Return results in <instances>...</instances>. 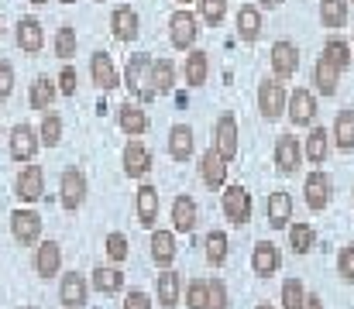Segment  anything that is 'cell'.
I'll return each instance as SVG.
<instances>
[{"label": "cell", "instance_id": "obj_34", "mask_svg": "<svg viewBox=\"0 0 354 309\" xmlns=\"http://www.w3.org/2000/svg\"><path fill=\"white\" fill-rule=\"evenodd\" d=\"M303 155H306L313 165H324V162H327V155H330V134H327L324 127H313V131L306 134Z\"/></svg>", "mask_w": 354, "mask_h": 309}, {"label": "cell", "instance_id": "obj_42", "mask_svg": "<svg viewBox=\"0 0 354 309\" xmlns=\"http://www.w3.org/2000/svg\"><path fill=\"white\" fill-rule=\"evenodd\" d=\"M55 55H59L62 62H69V59L76 55V28H73V24H62V28L55 31Z\"/></svg>", "mask_w": 354, "mask_h": 309}, {"label": "cell", "instance_id": "obj_17", "mask_svg": "<svg viewBox=\"0 0 354 309\" xmlns=\"http://www.w3.org/2000/svg\"><path fill=\"white\" fill-rule=\"evenodd\" d=\"M151 165H155L151 151H148L138 138H131V141L124 144V172H127L131 179H145V176L151 172Z\"/></svg>", "mask_w": 354, "mask_h": 309}, {"label": "cell", "instance_id": "obj_24", "mask_svg": "<svg viewBox=\"0 0 354 309\" xmlns=\"http://www.w3.org/2000/svg\"><path fill=\"white\" fill-rule=\"evenodd\" d=\"M179 247H176V234L172 230H162V227H151V261L158 268H172Z\"/></svg>", "mask_w": 354, "mask_h": 309}, {"label": "cell", "instance_id": "obj_41", "mask_svg": "<svg viewBox=\"0 0 354 309\" xmlns=\"http://www.w3.org/2000/svg\"><path fill=\"white\" fill-rule=\"evenodd\" d=\"M324 59L334 62V66L344 73V69H351V45H348L344 38H327V45H324Z\"/></svg>", "mask_w": 354, "mask_h": 309}, {"label": "cell", "instance_id": "obj_21", "mask_svg": "<svg viewBox=\"0 0 354 309\" xmlns=\"http://www.w3.org/2000/svg\"><path fill=\"white\" fill-rule=\"evenodd\" d=\"M90 76H93V83H97L104 93H111V90L120 86V73L107 52H93V59H90Z\"/></svg>", "mask_w": 354, "mask_h": 309}, {"label": "cell", "instance_id": "obj_48", "mask_svg": "<svg viewBox=\"0 0 354 309\" xmlns=\"http://www.w3.org/2000/svg\"><path fill=\"white\" fill-rule=\"evenodd\" d=\"M337 275H341L344 282H351L354 285V241L351 244H344V247L337 251Z\"/></svg>", "mask_w": 354, "mask_h": 309}, {"label": "cell", "instance_id": "obj_8", "mask_svg": "<svg viewBox=\"0 0 354 309\" xmlns=\"http://www.w3.org/2000/svg\"><path fill=\"white\" fill-rule=\"evenodd\" d=\"M59 303L62 309H80L90 303V279L80 272H66L59 279Z\"/></svg>", "mask_w": 354, "mask_h": 309}, {"label": "cell", "instance_id": "obj_54", "mask_svg": "<svg viewBox=\"0 0 354 309\" xmlns=\"http://www.w3.org/2000/svg\"><path fill=\"white\" fill-rule=\"evenodd\" d=\"M254 309H275V306H268V303H258V306H254Z\"/></svg>", "mask_w": 354, "mask_h": 309}, {"label": "cell", "instance_id": "obj_2", "mask_svg": "<svg viewBox=\"0 0 354 309\" xmlns=\"http://www.w3.org/2000/svg\"><path fill=\"white\" fill-rule=\"evenodd\" d=\"M196 35H200V17L193 10H186V7L172 10V17H169V41H172V48L189 52L196 45Z\"/></svg>", "mask_w": 354, "mask_h": 309}, {"label": "cell", "instance_id": "obj_22", "mask_svg": "<svg viewBox=\"0 0 354 309\" xmlns=\"http://www.w3.org/2000/svg\"><path fill=\"white\" fill-rule=\"evenodd\" d=\"M118 124L127 138H141L148 131V113H145V106L138 100H127L118 106Z\"/></svg>", "mask_w": 354, "mask_h": 309}, {"label": "cell", "instance_id": "obj_58", "mask_svg": "<svg viewBox=\"0 0 354 309\" xmlns=\"http://www.w3.org/2000/svg\"><path fill=\"white\" fill-rule=\"evenodd\" d=\"M21 309H38V306H21Z\"/></svg>", "mask_w": 354, "mask_h": 309}, {"label": "cell", "instance_id": "obj_37", "mask_svg": "<svg viewBox=\"0 0 354 309\" xmlns=\"http://www.w3.org/2000/svg\"><path fill=\"white\" fill-rule=\"evenodd\" d=\"M286 230H289V244L296 254H310L317 247V230L310 223H289Z\"/></svg>", "mask_w": 354, "mask_h": 309}, {"label": "cell", "instance_id": "obj_36", "mask_svg": "<svg viewBox=\"0 0 354 309\" xmlns=\"http://www.w3.org/2000/svg\"><path fill=\"white\" fill-rule=\"evenodd\" d=\"M203 247H207L203 254H207V261H210L214 268H221V265L227 261V254H231V241H227V234H224V230H210Z\"/></svg>", "mask_w": 354, "mask_h": 309}, {"label": "cell", "instance_id": "obj_20", "mask_svg": "<svg viewBox=\"0 0 354 309\" xmlns=\"http://www.w3.org/2000/svg\"><path fill=\"white\" fill-rule=\"evenodd\" d=\"M35 272H38V279H55L62 272V247L55 241H38V247H35Z\"/></svg>", "mask_w": 354, "mask_h": 309}, {"label": "cell", "instance_id": "obj_51", "mask_svg": "<svg viewBox=\"0 0 354 309\" xmlns=\"http://www.w3.org/2000/svg\"><path fill=\"white\" fill-rule=\"evenodd\" d=\"M124 309H151V296L141 292V289H131L127 299H124Z\"/></svg>", "mask_w": 354, "mask_h": 309}, {"label": "cell", "instance_id": "obj_60", "mask_svg": "<svg viewBox=\"0 0 354 309\" xmlns=\"http://www.w3.org/2000/svg\"><path fill=\"white\" fill-rule=\"evenodd\" d=\"M0 134H3V127H0Z\"/></svg>", "mask_w": 354, "mask_h": 309}, {"label": "cell", "instance_id": "obj_57", "mask_svg": "<svg viewBox=\"0 0 354 309\" xmlns=\"http://www.w3.org/2000/svg\"><path fill=\"white\" fill-rule=\"evenodd\" d=\"M0 35H3V21H0Z\"/></svg>", "mask_w": 354, "mask_h": 309}, {"label": "cell", "instance_id": "obj_4", "mask_svg": "<svg viewBox=\"0 0 354 309\" xmlns=\"http://www.w3.org/2000/svg\"><path fill=\"white\" fill-rule=\"evenodd\" d=\"M241 131H237V117L234 113H221L217 124H214V148L224 162H234L237 151H241Z\"/></svg>", "mask_w": 354, "mask_h": 309}, {"label": "cell", "instance_id": "obj_49", "mask_svg": "<svg viewBox=\"0 0 354 309\" xmlns=\"http://www.w3.org/2000/svg\"><path fill=\"white\" fill-rule=\"evenodd\" d=\"M76 86H80V76H76V69L66 62L62 73H59V79H55V90H59L62 97H76Z\"/></svg>", "mask_w": 354, "mask_h": 309}, {"label": "cell", "instance_id": "obj_11", "mask_svg": "<svg viewBox=\"0 0 354 309\" xmlns=\"http://www.w3.org/2000/svg\"><path fill=\"white\" fill-rule=\"evenodd\" d=\"M258 110L265 120H279L286 113V86L279 79H261L258 83Z\"/></svg>", "mask_w": 354, "mask_h": 309}, {"label": "cell", "instance_id": "obj_1", "mask_svg": "<svg viewBox=\"0 0 354 309\" xmlns=\"http://www.w3.org/2000/svg\"><path fill=\"white\" fill-rule=\"evenodd\" d=\"M148 69H151V55H148V52H134V55L127 59V66H124V79H120V86H127V93L138 97L141 106L155 100V93L148 90Z\"/></svg>", "mask_w": 354, "mask_h": 309}, {"label": "cell", "instance_id": "obj_35", "mask_svg": "<svg viewBox=\"0 0 354 309\" xmlns=\"http://www.w3.org/2000/svg\"><path fill=\"white\" fill-rule=\"evenodd\" d=\"M59 97V90H55V83L48 79V76H38L35 83H31V90H28V103L35 106V110H52V103Z\"/></svg>", "mask_w": 354, "mask_h": 309}, {"label": "cell", "instance_id": "obj_18", "mask_svg": "<svg viewBox=\"0 0 354 309\" xmlns=\"http://www.w3.org/2000/svg\"><path fill=\"white\" fill-rule=\"evenodd\" d=\"M227 165H231V162H224V158L217 155V148L210 144V148L200 155V179H203L210 189H224V186H227Z\"/></svg>", "mask_w": 354, "mask_h": 309}, {"label": "cell", "instance_id": "obj_43", "mask_svg": "<svg viewBox=\"0 0 354 309\" xmlns=\"http://www.w3.org/2000/svg\"><path fill=\"white\" fill-rule=\"evenodd\" d=\"M306 299V285L299 279H286L282 282V309H299Z\"/></svg>", "mask_w": 354, "mask_h": 309}, {"label": "cell", "instance_id": "obj_13", "mask_svg": "<svg viewBox=\"0 0 354 309\" xmlns=\"http://www.w3.org/2000/svg\"><path fill=\"white\" fill-rule=\"evenodd\" d=\"M272 73H275V79H292L296 73H299V48L292 45V41H286V38H279L275 45H272Z\"/></svg>", "mask_w": 354, "mask_h": 309}, {"label": "cell", "instance_id": "obj_6", "mask_svg": "<svg viewBox=\"0 0 354 309\" xmlns=\"http://www.w3.org/2000/svg\"><path fill=\"white\" fill-rule=\"evenodd\" d=\"M10 237L21 247H31L41 241V213L38 209H14L10 213Z\"/></svg>", "mask_w": 354, "mask_h": 309}, {"label": "cell", "instance_id": "obj_62", "mask_svg": "<svg viewBox=\"0 0 354 309\" xmlns=\"http://www.w3.org/2000/svg\"><path fill=\"white\" fill-rule=\"evenodd\" d=\"M351 3H354V0H351Z\"/></svg>", "mask_w": 354, "mask_h": 309}, {"label": "cell", "instance_id": "obj_63", "mask_svg": "<svg viewBox=\"0 0 354 309\" xmlns=\"http://www.w3.org/2000/svg\"><path fill=\"white\" fill-rule=\"evenodd\" d=\"M351 196H354V193H351Z\"/></svg>", "mask_w": 354, "mask_h": 309}, {"label": "cell", "instance_id": "obj_25", "mask_svg": "<svg viewBox=\"0 0 354 309\" xmlns=\"http://www.w3.org/2000/svg\"><path fill=\"white\" fill-rule=\"evenodd\" d=\"M134 209H138V223L151 230V227L158 223V209H162V200H158V189L145 182V186L138 189V196H134Z\"/></svg>", "mask_w": 354, "mask_h": 309}, {"label": "cell", "instance_id": "obj_50", "mask_svg": "<svg viewBox=\"0 0 354 309\" xmlns=\"http://www.w3.org/2000/svg\"><path fill=\"white\" fill-rule=\"evenodd\" d=\"M10 93H14V66L0 59V103L10 100Z\"/></svg>", "mask_w": 354, "mask_h": 309}, {"label": "cell", "instance_id": "obj_16", "mask_svg": "<svg viewBox=\"0 0 354 309\" xmlns=\"http://www.w3.org/2000/svg\"><path fill=\"white\" fill-rule=\"evenodd\" d=\"M279 268H282V251L272 241H258L254 251H251V272L258 279H272Z\"/></svg>", "mask_w": 354, "mask_h": 309}, {"label": "cell", "instance_id": "obj_3", "mask_svg": "<svg viewBox=\"0 0 354 309\" xmlns=\"http://www.w3.org/2000/svg\"><path fill=\"white\" fill-rule=\"evenodd\" d=\"M86 193H90V182H86V176H83V169H66L62 176H59V203L66 213H76L80 206L86 203Z\"/></svg>", "mask_w": 354, "mask_h": 309}, {"label": "cell", "instance_id": "obj_52", "mask_svg": "<svg viewBox=\"0 0 354 309\" xmlns=\"http://www.w3.org/2000/svg\"><path fill=\"white\" fill-rule=\"evenodd\" d=\"M299 309H324V299H320L317 292H306V299H303V306Z\"/></svg>", "mask_w": 354, "mask_h": 309}, {"label": "cell", "instance_id": "obj_9", "mask_svg": "<svg viewBox=\"0 0 354 309\" xmlns=\"http://www.w3.org/2000/svg\"><path fill=\"white\" fill-rule=\"evenodd\" d=\"M286 113H289V120H292L296 127H313V120H317V97H313L310 90L296 86V90L286 97Z\"/></svg>", "mask_w": 354, "mask_h": 309}, {"label": "cell", "instance_id": "obj_30", "mask_svg": "<svg viewBox=\"0 0 354 309\" xmlns=\"http://www.w3.org/2000/svg\"><path fill=\"white\" fill-rule=\"evenodd\" d=\"M90 292H100V296H118L124 292V272L120 268H93L90 275Z\"/></svg>", "mask_w": 354, "mask_h": 309}, {"label": "cell", "instance_id": "obj_7", "mask_svg": "<svg viewBox=\"0 0 354 309\" xmlns=\"http://www.w3.org/2000/svg\"><path fill=\"white\" fill-rule=\"evenodd\" d=\"M14 193H17L21 203H38L41 193H45V172H41V165L24 162V169H21L17 179H14Z\"/></svg>", "mask_w": 354, "mask_h": 309}, {"label": "cell", "instance_id": "obj_39", "mask_svg": "<svg viewBox=\"0 0 354 309\" xmlns=\"http://www.w3.org/2000/svg\"><path fill=\"white\" fill-rule=\"evenodd\" d=\"M334 141H337L341 151H351L354 148V110L351 106H344L337 113V120H334Z\"/></svg>", "mask_w": 354, "mask_h": 309}, {"label": "cell", "instance_id": "obj_47", "mask_svg": "<svg viewBox=\"0 0 354 309\" xmlns=\"http://www.w3.org/2000/svg\"><path fill=\"white\" fill-rule=\"evenodd\" d=\"M224 14H227V0H200V17L210 28H217L224 21Z\"/></svg>", "mask_w": 354, "mask_h": 309}, {"label": "cell", "instance_id": "obj_59", "mask_svg": "<svg viewBox=\"0 0 354 309\" xmlns=\"http://www.w3.org/2000/svg\"><path fill=\"white\" fill-rule=\"evenodd\" d=\"M351 45H354V35H351Z\"/></svg>", "mask_w": 354, "mask_h": 309}, {"label": "cell", "instance_id": "obj_53", "mask_svg": "<svg viewBox=\"0 0 354 309\" xmlns=\"http://www.w3.org/2000/svg\"><path fill=\"white\" fill-rule=\"evenodd\" d=\"M258 3H261V7H268V10H272V7H279V3H282V0H258Z\"/></svg>", "mask_w": 354, "mask_h": 309}, {"label": "cell", "instance_id": "obj_33", "mask_svg": "<svg viewBox=\"0 0 354 309\" xmlns=\"http://www.w3.org/2000/svg\"><path fill=\"white\" fill-rule=\"evenodd\" d=\"M337 79H341V69L320 55L317 66H313V83H317V90H320L324 97H334V93H337Z\"/></svg>", "mask_w": 354, "mask_h": 309}, {"label": "cell", "instance_id": "obj_19", "mask_svg": "<svg viewBox=\"0 0 354 309\" xmlns=\"http://www.w3.org/2000/svg\"><path fill=\"white\" fill-rule=\"evenodd\" d=\"M155 299L162 309H176L183 299V279L172 268H162V275H155Z\"/></svg>", "mask_w": 354, "mask_h": 309}, {"label": "cell", "instance_id": "obj_26", "mask_svg": "<svg viewBox=\"0 0 354 309\" xmlns=\"http://www.w3.org/2000/svg\"><path fill=\"white\" fill-rule=\"evenodd\" d=\"M111 35H114L118 41H134V38L141 35V17H138V10L114 7V14H111Z\"/></svg>", "mask_w": 354, "mask_h": 309}, {"label": "cell", "instance_id": "obj_10", "mask_svg": "<svg viewBox=\"0 0 354 309\" xmlns=\"http://www.w3.org/2000/svg\"><path fill=\"white\" fill-rule=\"evenodd\" d=\"M303 193H306V206H310L313 213H320V209L330 206L334 182H330V176H327L324 169H313V172L306 176V182H303Z\"/></svg>", "mask_w": 354, "mask_h": 309}, {"label": "cell", "instance_id": "obj_12", "mask_svg": "<svg viewBox=\"0 0 354 309\" xmlns=\"http://www.w3.org/2000/svg\"><path fill=\"white\" fill-rule=\"evenodd\" d=\"M7 141H10V158H14V162H35V155H38V148H41L38 127H31V124H17Z\"/></svg>", "mask_w": 354, "mask_h": 309}, {"label": "cell", "instance_id": "obj_61", "mask_svg": "<svg viewBox=\"0 0 354 309\" xmlns=\"http://www.w3.org/2000/svg\"><path fill=\"white\" fill-rule=\"evenodd\" d=\"M183 3H186V0H183Z\"/></svg>", "mask_w": 354, "mask_h": 309}, {"label": "cell", "instance_id": "obj_5", "mask_svg": "<svg viewBox=\"0 0 354 309\" xmlns=\"http://www.w3.org/2000/svg\"><path fill=\"white\" fill-rule=\"evenodd\" d=\"M221 209H224V216H227L234 227H244V223L251 220V213H254L251 193H248L241 182L227 186V189H224V196H221Z\"/></svg>", "mask_w": 354, "mask_h": 309}, {"label": "cell", "instance_id": "obj_14", "mask_svg": "<svg viewBox=\"0 0 354 309\" xmlns=\"http://www.w3.org/2000/svg\"><path fill=\"white\" fill-rule=\"evenodd\" d=\"M299 165H303V144L296 141V134H279V141H275V169H279V176H296Z\"/></svg>", "mask_w": 354, "mask_h": 309}, {"label": "cell", "instance_id": "obj_46", "mask_svg": "<svg viewBox=\"0 0 354 309\" xmlns=\"http://www.w3.org/2000/svg\"><path fill=\"white\" fill-rule=\"evenodd\" d=\"M210 282V296H207V309H231V296H227V282L224 279H207Z\"/></svg>", "mask_w": 354, "mask_h": 309}, {"label": "cell", "instance_id": "obj_56", "mask_svg": "<svg viewBox=\"0 0 354 309\" xmlns=\"http://www.w3.org/2000/svg\"><path fill=\"white\" fill-rule=\"evenodd\" d=\"M59 3H76V0H59Z\"/></svg>", "mask_w": 354, "mask_h": 309}, {"label": "cell", "instance_id": "obj_29", "mask_svg": "<svg viewBox=\"0 0 354 309\" xmlns=\"http://www.w3.org/2000/svg\"><path fill=\"white\" fill-rule=\"evenodd\" d=\"M261 10L254 7V3H244L241 10H237V38L244 41V45H254L258 38H261Z\"/></svg>", "mask_w": 354, "mask_h": 309}, {"label": "cell", "instance_id": "obj_23", "mask_svg": "<svg viewBox=\"0 0 354 309\" xmlns=\"http://www.w3.org/2000/svg\"><path fill=\"white\" fill-rule=\"evenodd\" d=\"M176 86V62L172 59H151V69H148V90L155 97H165L172 93Z\"/></svg>", "mask_w": 354, "mask_h": 309}, {"label": "cell", "instance_id": "obj_40", "mask_svg": "<svg viewBox=\"0 0 354 309\" xmlns=\"http://www.w3.org/2000/svg\"><path fill=\"white\" fill-rule=\"evenodd\" d=\"M38 141H41V144H48V148H55V144L62 141V117H59L55 110H45V113H41Z\"/></svg>", "mask_w": 354, "mask_h": 309}, {"label": "cell", "instance_id": "obj_27", "mask_svg": "<svg viewBox=\"0 0 354 309\" xmlns=\"http://www.w3.org/2000/svg\"><path fill=\"white\" fill-rule=\"evenodd\" d=\"M196 220H200V206L193 196H176L172 200V227L179 230V234H189V230H196Z\"/></svg>", "mask_w": 354, "mask_h": 309}, {"label": "cell", "instance_id": "obj_55", "mask_svg": "<svg viewBox=\"0 0 354 309\" xmlns=\"http://www.w3.org/2000/svg\"><path fill=\"white\" fill-rule=\"evenodd\" d=\"M31 3H48V0H31Z\"/></svg>", "mask_w": 354, "mask_h": 309}, {"label": "cell", "instance_id": "obj_44", "mask_svg": "<svg viewBox=\"0 0 354 309\" xmlns=\"http://www.w3.org/2000/svg\"><path fill=\"white\" fill-rule=\"evenodd\" d=\"M207 296H210V282L207 279H193L186 285V306L189 309H207Z\"/></svg>", "mask_w": 354, "mask_h": 309}, {"label": "cell", "instance_id": "obj_38", "mask_svg": "<svg viewBox=\"0 0 354 309\" xmlns=\"http://www.w3.org/2000/svg\"><path fill=\"white\" fill-rule=\"evenodd\" d=\"M320 21L330 31L344 28L348 24V0H320Z\"/></svg>", "mask_w": 354, "mask_h": 309}, {"label": "cell", "instance_id": "obj_45", "mask_svg": "<svg viewBox=\"0 0 354 309\" xmlns=\"http://www.w3.org/2000/svg\"><path fill=\"white\" fill-rule=\"evenodd\" d=\"M104 251H107V258L111 261H127V254H131V244H127V237L120 234V230H114V234H107V244H104Z\"/></svg>", "mask_w": 354, "mask_h": 309}, {"label": "cell", "instance_id": "obj_15", "mask_svg": "<svg viewBox=\"0 0 354 309\" xmlns=\"http://www.w3.org/2000/svg\"><path fill=\"white\" fill-rule=\"evenodd\" d=\"M14 41H17L21 52L38 55L45 48V28H41V21L38 17H21L17 28H14Z\"/></svg>", "mask_w": 354, "mask_h": 309}, {"label": "cell", "instance_id": "obj_28", "mask_svg": "<svg viewBox=\"0 0 354 309\" xmlns=\"http://www.w3.org/2000/svg\"><path fill=\"white\" fill-rule=\"evenodd\" d=\"M265 216H268V227L286 230V227H289V220H292V196H289L286 189L272 193V196H268V203H265Z\"/></svg>", "mask_w": 354, "mask_h": 309}, {"label": "cell", "instance_id": "obj_32", "mask_svg": "<svg viewBox=\"0 0 354 309\" xmlns=\"http://www.w3.org/2000/svg\"><path fill=\"white\" fill-rule=\"evenodd\" d=\"M210 76V55L203 48H189L186 52V86H203Z\"/></svg>", "mask_w": 354, "mask_h": 309}, {"label": "cell", "instance_id": "obj_31", "mask_svg": "<svg viewBox=\"0 0 354 309\" xmlns=\"http://www.w3.org/2000/svg\"><path fill=\"white\" fill-rule=\"evenodd\" d=\"M169 155H172V162H189L193 158V127L189 124H172V131H169Z\"/></svg>", "mask_w": 354, "mask_h": 309}]
</instances>
